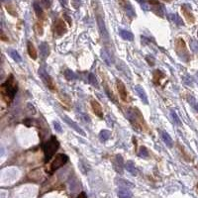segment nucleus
Segmentation results:
<instances>
[{
	"instance_id": "f257e3e1",
	"label": "nucleus",
	"mask_w": 198,
	"mask_h": 198,
	"mask_svg": "<svg viewBox=\"0 0 198 198\" xmlns=\"http://www.w3.org/2000/svg\"><path fill=\"white\" fill-rule=\"evenodd\" d=\"M17 91V85L14 82L13 75H10L9 79H7L5 83H3L1 86V93L4 99H6L7 102H11L14 98Z\"/></svg>"
},
{
	"instance_id": "f03ea898",
	"label": "nucleus",
	"mask_w": 198,
	"mask_h": 198,
	"mask_svg": "<svg viewBox=\"0 0 198 198\" xmlns=\"http://www.w3.org/2000/svg\"><path fill=\"white\" fill-rule=\"evenodd\" d=\"M60 147V143L55 137H52L44 145V153H45V162H49L55 155Z\"/></svg>"
},
{
	"instance_id": "7ed1b4c3",
	"label": "nucleus",
	"mask_w": 198,
	"mask_h": 198,
	"mask_svg": "<svg viewBox=\"0 0 198 198\" xmlns=\"http://www.w3.org/2000/svg\"><path fill=\"white\" fill-rule=\"evenodd\" d=\"M67 160H69L67 156L62 155V153L58 155L55 160H53V162H52V164H51V172L55 171L57 169H59L60 167H62V165L66 164Z\"/></svg>"
},
{
	"instance_id": "20e7f679",
	"label": "nucleus",
	"mask_w": 198,
	"mask_h": 198,
	"mask_svg": "<svg viewBox=\"0 0 198 198\" xmlns=\"http://www.w3.org/2000/svg\"><path fill=\"white\" fill-rule=\"evenodd\" d=\"M39 75H40V77L42 78V80L45 82V84L48 86L50 89H52V90L55 89V85H53V81L52 77L49 75L48 73H47L43 67H41V69H39Z\"/></svg>"
},
{
	"instance_id": "39448f33",
	"label": "nucleus",
	"mask_w": 198,
	"mask_h": 198,
	"mask_svg": "<svg viewBox=\"0 0 198 198\" xmlns=\"http://www.w3.org/2000/svg\"><path fill=\"white\" fill-rule=\"evenodd\" d=\"M97 25H98L99 32H100V35H101V37L104 40H108L109 34H108V31H107V29H106L105 23H104V20L102 19L101 16H99V15L97 16Z\"/></svg>"
},
{
	"instance_id": "423d86ee",
	"label": "nucleus",
	"mask_w": 198,
	"mask_h": 198,
	"mask_svg": "<svg viewBox=\"0 0 198 198\" xmlns=\"http://www.w3.org/2000/svg\"><path fill=\"white\" fill-rule=\"evenodd\" d=\"M62 118V120H64V122H66V124L69 126V127H71L73 130H75V131L77 132L78 134L82 135V136H85V133H84V131H83V130L81 129L80 127H79L78 124H76V123L74 122V121L71 120V118H69V117H67V116H66V115H64Z\"/></svg>"
},
{
	"instance_id": "0eeeda50",
	"label": "nucleus",
	"mask_w": 198,
	"mask_h": 198,
	"mask_svg": "<svg viewBox=\"0 0 198 198\" xmlns=\"http://www.w3.org/2000/svg\"><path fill=\"white\" fill-rule=\"evenodd\" d=\"M117 89H118L120 98L125 102L128 101V93H127V90H126L125 84L121 80H119V79H117Z\"/></svg>"
},
{
	"instance_id": "6e6552de",
	"label": "nucleus",
	"mask_w": 198,
	"mask_h": 198,
	"mask_svg": "<svg viewBox=\"0 0 198 198\" xmlns=\"http://www.w3.org/2000/svg\"><path fill=\"white\" fill-rule=\"evenodd\" d=\"M181 11H182L183 15H184V17L186 18V20H187L188 22L189 23L194 22V16L192 15L191 8H190V6L188 5V4H183V5L181 6Z\"/></svg>"
},
{
	"instance_id": "1a4fd4ad",
	"label": "nucleus",
	"mask_w": 198,
	"mask_h": 198,
	"mask_svg": "<svg viewBox=\"0 0 198 198\" xmlns=\"http://www.w3.org/2000/svg\"><path fill=\"white\" fill-rule=\"evenodd\" d=\"M55 33L58 35H60V36H62V35H64L66 33V24H64V21L62 20L57 21V23H55Z\"/></svg>"
},
{
	"instance_id": "9d476101",
	"label": "nucleus",
	"mask_w": 198,
	"mask_h": 198,
	"mask_svg": "<svg viewBox=\"0 0 198 198\" xmlns=\"http://www.w3.org/2000/svg\"><path fill=\"white\" fill-rule=\"evenodd\" d=\"M134 89H135V91H136L137 95H138L140 98H141L142 101H143L145 104H148V103H149V101H148V96H147L146 91L144 90V88H143V87H141L140 85H136V86L134 87Z\"/></svg>"
},
{
	"instance_id": "9b49d317",
	"label": "nucleus",
	"mask_w": 198,
	"mask_h": 198,
	"mask_svg": "<svg viewBox=\"0 0 198 198\" xmlns=\"http://www.w3.org/2000/svg\"><path fill=\"white\" fill-rule=\"evenodd\" d=\"M160 137H162V140L164 141V143L165 144V145L169 147V148H172V146H173V142H172V139H171V137L169 136V133L160 130Z\"/></svg>"
},
{
	"instance_id": "f8f14e48",
	"label": "nucleus",
	"mask_w": 198,
	"mask_h": 198,
	"mask_svg": "<svg viewBox=\"0 0 198 198\" xmlns=\"http://www.w3.org/2000/svg\"><path fill=\"white\" fill-rule=\"evenodd\" d=\"M91 107H92L93 112L95 113V115H97L100 118L103 117V111H102V107L98 103V102L96 101V100H92V101H91Z\"/></svg>"
},
{
	"instance_id": "ddd939ff",
	"label": "nucleus",
	"mask_w": 198,
	"mask_h": 198,
	"mask_svg": "<svg viewBox=\"0 0 198 198\" xmlns=\"http://www.w3.org/2000/svg\"><path fill=\"white\" fill-rule=\"evenodd\" d=\"M101 58L103 59V60L106 62V64H108V66H111V64H113L112 55H111V53L107 50H105V49H103V50L101 51Z\"/></svg>"
},
{
	"instance_id": "4468645a",
	"label": "nucleus",
	"mask_w": 198,
	"mask_h": 198,
	"mask_svg": "<svg viewBox=\"0 0 198 198\" xmlns=\"http://www.w3.org/2000/svg\"><path fill=\"white\" fill-rule=\"evenodd\" d=\"M40 55L43 59H46L49 55H50V47L47 43H42L40 45Z\"/></svg>"
},
{
	"instance_id": "2eb2a0df",
	"label": "nucleus",
	"mask_w": 198,
	"mask_h": 198,
	"mask_svg": "<svg viewBox=\"0 0 198 198\" xmlns=\"http://www.w3.org/2000/svg\"><path fill=\"white\" fill-rule=\"evenodd\" d=\"M123 7L125 8L127 15H129L131 18H134L135 16H136V13H135L134 8H133V6L131 5V3H130L129 1H126V3L124 4V5H123Z\"/></svg>"
},
{
	"instance_id": "dca6fc26",
	"label": "nucleus",
	"mask_w": 198,
	"mask_h": 198,
	"mask_svg": "<svg viewBox=\"0 0 198 198\" xmlns=\"http://www.w3.org/2000/svg\"><path fill=\"white\" fill-rule=\"evenodd\" d=\"M118 196H119V198H131L132 193L129 189H127V188L121 187L118 191Z\"/></svg>"
},
{
	"instance_id": "f3484780",
	"label": "nucleus",
	"mask_w": 198,
	"mask_h": 198,
	"mask_svg": "<svg viewBox=\"0 0 198 198\" xmlns=\"http://www.w3.org/2000/svg\"><path fill=\"white\" fill-rule=\"evenodd\" d=\"M119 34H120V36L122 37L124 40H127V41H133L134 40V36H133L132 33H130V32L126 31V30H123V29H120L119 30Z\"/></svg>"
},
{
	"instance_id": "a211bd4d",
	"label": "nucleus",
	"mask_w": 198,
	"mask_h": 198,
	"mask_svg": "<svg viewBox=\"0 0 198 198\" xmlns=\"http://www.w3.org/2000/svg\"><path fill=\"white\" fill-rule=\"evenodd\" d=\"M169 18L171 19V21H172V22L174 23V24L177 25V26H183L182 20H181V18L179 17L178 15H176V14H169Z\"/></svg>"
},
{
	"instance_id": "6ab92c4d",
	"label": "nucleus",
	"mask_w": 198,
	"mask_h": 198,
	"mask_svg": "<svg viewBox=\"0 0 198 198\" xmlns=\"http://www.w3.org/2000/svg\"><path fill=\"white\" fill-rule=\"evenodd\" d=\"M28 53H29V55H30V57H31L33 60H36V59H37V52H36V49H35L34 45L31 43V42H29V43H28Z\"/></svg>"
},
{
	"instance_id": "aec40b11",
	"label": "nucleus",
	"mask_w": 198,
	"mask_h": 198,
	"mask_svg": "<svg viewBox=\"0 0 198 198\" xmlns=\"http://www.w3.org/2000/svg\"><path fill=\"white\" fill-rule=\"evenodd\" d=\"M125 166H126V169H127V171L130 172V173H132V174H137V169H136V167H135V165H134V162H132V160H128L127 162L125 164Z\"/></svg>"
},
{
	"instance_id": "412c9836",
	"label": "nucleus",
	"mask_w": 198,
	"mask_h": 198,
	"mask_svg": "<svg viewBox=\"0 0 198 198\" xmlns=\"http://www.w3.org/2000/svg\"><path fill=\"white\" fill-rule=\"evenodd\" d=\"M8 53H9V55H10L12 59L15 60V62H20L21 60H22V59H21V57H20V55H19V53L17 52V51H15V50H9L8 51Z\"/></svg>"
},
{
	"instance_id": "4be33fe9",
	"label": "nucleus",
	"mask_w": 198,
	"mask_h": 198,
	"mask_svg": "<svg viewBox=\"0 0 198 198\" xmlns=\"http://www.w3.org/2000/svg\"><path fill=\"white\" fill-rule=\"evenodd\" d=\"M115 165H117V166L119 167L118 172H122V171H123V158L121 157L120 155L116 156V158H115Z\"/></svg>"
},
{
	"instance_id": "5701e85b",
	"label": "nucleus",
	"mask_w": 198,
	"mask_h": 198,
	"mask_svg": "<svg viewBox=\"0 0 198 198\" xmlns=\"http://www.w3.org/2000/svg\"><path fill=\"white\" fill-rule=\"evenodd\" d=\"M110 132L108 130H102L101 132L99 133V138L101 141H107L109 138H110Z\"/></svg>"
},
{
	"instance_id": "b1692460",
	"label": "nucleus",
	"mask_w": 198,
	"mask_h": 198,
	"mask_svg": "<svg viewBox=\"0 0 198 198\" xmlns=\"http://www.w3.org/2000/svg\"><path fill=\"white\" fill-rule=\"evenodd\" d=\"M88 81H89V83L92 86H95L96 88L99 87L98 82H97V79H96V77H95V75L93 73H89V75H88Z\"/></svg>"
},
{
	"instance_id": "393cba45",
	"label": "nucleus",
	"mask_w": 198,
	"mask_h": 198,
	"mask_svg": "<svg viewBox=\"0 0 198 198\" xmlns=\"http://www.w3.org/2000/svg\"><path fill=\"white\" fill-rule=\"evenodd\" d=\"M171 119H172V121H173L174 124L177 125V126H181V121H180V119H179V117L177 116V114L174 112L173 110H171Z\"/></svg>"
},
{
	"instance_id": "a878e982",
	"label": "nucleus",
	"mask_w": 198,
	"mask_h": 198,
	"mask_svg": "<svg viewBox=\"0 0 198 198\" xmlns=\"http://www.w3.org/2000/svg\"><path fill=\"white\" fill-rule=\"evenodd\" d=\"M64 76H66V79H69V80H73V79L76 78L75 74H74L73 71H71V69H66V71H64Z\"/></svg>"
},
{
	"instance_id": "bb28decb",
	"label": "nucleus",
	"mask_w": 198,
	"mask_h": 198,
	"mask_svg": "<svg viewBox=\"0 0 198 198\" xmlns=\"http://www.w3.org/2000/svg\"><path fill=\"white\" fill-rule=\"evenodd\" d=\"M188 102H189L190 105H191L193 108H194V110L198 112V101H197V100L195 99L194 97L189 96V97H188Z\"/></svg>"
},
{
	"instance_id": "cd10ccee",
	"label": "nucleus",
	"mask_w": 198,
	"mask_h": 198,
	"mask_svg": "<svg viewBox=\"0 0 198 198\" xmlns=\"http://www.w3.org/2000/svg\"><path fill=\"white\" fill-rule=\"evenodd\" d=\"M138 155L141 158H147L149 157V152H148V150H147L146 147H141V148H140Z\"/></svg>"
},
{
	"instance_id": "c85d7f7f",
	"label": "nucleus",
	"mask_w": 198,
	"mask_h": 198,
	"mask_svg": "<svg viewBox=\"0 0 198 198\" xmlns=\"http://www.w3.org/2000/svg\"><path fill=\"white\" fill-rule=\"evenodd\" d=\"M190 48H191L192 52L194 53H198V43L194 40H191L190 41Z\"/></svg>"
},
{
	"instance_id": "c756f323",
	"label": "nucleus",
	"mask_w": 198,
	"mask_h": 198,
	"mask_svg": "<svg viewBox=\"0 0 198 198\" xmlns=\"http://www.w3.org/2000/svg\"><path fill=\"white\" fill-rule=\"evenodd\" d=\"M34 9H35V12H36L38 17H41V16L43 15V10H42L40 5H38L37 3H34Z\"/></svg>"
},
{
	"instance_id": "7c9ffc66",
	"label": "nucleus",
	"mask_w": 198,
	"mask_h": 198,
	"mask_svg": "<svg viewBox=\"0 0 198 198\" xmlns=\"http://www.w3.org/2000/svg\"><path fill=\"white\" fill-rule=\"evenodd\" d=\"M53 127H55V130L57 132H62V127H60V124L59 122H55L53 123Z\"/></svg>"
},
{
	"instance_id": "2f4dec72",
	"label": "nucleus",
	"mask_w": 198,
	"mask_h": 198,
	"mask_svg": "<svg viewBox=\"0 0 198 198\" xmlns=\"http://www.w3.org/2000/svg\"><path fill=\"white\" fill-rule=\"evenodd\" d=\"M42 1H43V4L47 7V8H49V7L51 6V0H42Z\"/></svg>"
},
{
	"instance_id": "473e14b6",
	"label": "nucleus",
	"mask_w": 198,
	"mask_h": 198,
	"mask_svg": "<svg viewBox=\"0 0 198 198\" xmlns=\"http://www.w3.org/2000/svg\"><path fill=\"white\" fill-rule=\"evenodd\" d=\"M150 1V3L152 4V5H158V4H160L158 3V0H149Z\"/></svg>"
},
{
	"instance_id": "72a5a7b5",
	"label": "nucleus",
	"mask_w": 198,
	"mask_h": 198,
	"mask_svg": "<svg viewBox=\"0 0 198 198\" xmlns=\"http://www.w3.org/2000/svg\"><path fill=\"white\" fill-rule=\"evenodd\" d=\"M76 198H87V196H86L85 192H81V193H79V195Z\"/></svg>"
},
{
	"instance_id": "f704fd0d",
	"label": "nucleus",
	"mask_w": 198,
	"mask_h": 198,
	"mask_svg": "<svg viewBox=\"0 0 198 198\" xmlns=\"http://www.w3.org/2000/svg\"><path fill=\"white\" fill-rule=\"evenodd\" d=\"M60 3H62V5L66 6V4H67V2H69V0H60Z\"/></svg>"
},
{
	"instance_id": "c9c22d12",
	"label": "nucleus",
	"mask_w": 198,
	"mask_h": 198,
	"mask_svg": "<svg viewBox=\"0 0 198 198\" xmlns=\"http://www.w3.org/2000/svg\"><path fill=\"white\" fill-rule=\"evenodd\" d=\"M164 1H166V2H169V1H171V0H164Z\"/></svg>"
},
{
	"instance_id": "e433bc0d",
	"label": "nucleus",
	"mask_w": 198,
	"mask_h": 198,
	"mask_svg": "<svg viewBox=\"0 0 198 198\" xmlns=\"http://www.w3.org/2000/svg\"><path fill=\"white\" fill-rule=\"evenodd\" d=\"M196 76H197V80H198V73H197V74H196Z\"/></svg>"
},
{
	"instance_id": "4c0bfd02",
	"label": "nucleus",
	"mask_w": 198,
	"mask_h": 198,
	"mask_svg": "<svg viewBox=\"0 0 198 198\" xmlns=\"http://www.w3.org/2000/svg\"><path fill=\"white\" fill-rule=\"evenodd\" d=\"M2 1H4V2H5V1H8V0H2Z\"/></svg>"
},
{
	"instance_id": "58836bf2",
	"label": "nucleus",
	"mask_w": 198,
	"mask_h": 198,
	"mask_svg": "<svg viewBox=\"0 0 198 198\" xmlns=\"http://www.w3.org/2000/svg\"><path fill=\"white\" fill-rule=\"evenodd\" d=\"M197 36H198V32H197Z\"/></svg>"
}]
</instances>
